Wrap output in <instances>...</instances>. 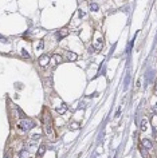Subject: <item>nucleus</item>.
<instances>
[{"mask_svg": "<svg viewBox=\"0 0 157 158\" xmlns=\"http://www.w3.org/2000/svg\"><path fill=\"white\" fill-rule=\"evenodd\" d=\"M153 111H155V113L157 114V103L155 105V106H153Z\"/></svg>", "mask_w": 157, "mask_h": 158, "instance_id": "21", "label": "nucleus"}, {"mask_svg": "<svg viewBox=\"0 0 157 158\" xmlns=\"http://www.w3.org/2000/svg\"><path fill=\"white\" fill-rule=\"evenodd\" d=\"M50 62V56H47V55H42L40 58H39V64L42 66V67H44V66H47Z\"/></svg>", "mask_w": 157, "mask_h": 158, "instance_id": "3", "label": "nucleus"}, {"mask_svg": "<svg viewBox=\"0 0 157 158\" xmlns=\"http://www.w3.org/2000/svg\"><path fill=\"white\" fill-rule=\"evenodd\" d=\"M52 60H54L56 64H58V63H61V62H62V56H61V55L54 54V55H52Z\"/></svg>", "mask_w": 157, "mask_h": 158, "instance_id": "11", "label": "nucleus"}, {"mask_svg": "<svg viewBox=\"0 0 157 158\" xmlns=\"http://www.w3.org/2000/svg\"><path fill=\"white\" fill-rule=\"evenodd\" d=\"M102 46H103V43H102V38H97V39H95V42H94V48H95V50H101Z\"/></svg>", "mask_w": 157, "mask_h": 158, "instance_id": "4", "label": "nucleus"}, {"mask_svg": "<svg viewBox=\"0 0 157 158\" xmlns=\"http://www.w3.org/2000/svg\"><path fill=\"white\" fill-rule=\"evenodd\" d=\"M67 59L70 62H74L75 59H77V55L74 54V52H70V51H67Z\"/></svg>", "mask_w": 157, "mask_h": 158, "instance_id": "10", "label": "nucleus"}, {"mask_svg": "<svg viewBox=\"0 0 157 158\" xmlns=\"http://www.w3.org/2000/svg\"><path fill=\"white\" fill-rule=\"evenodd\" d=\"M43 129H44V133L47 134V137L50 138V141H54L55 135L54 129H52V119L48 111H44V114H43Z\"/></svg>", "mask_w": 157, "mask_h": 158, "instance_id": "1", "label": "nucleus"}, {"mask_svg": "<svg viewBox=\"0 0 157 158\" xmlns=\"http://www.w3.org/2000/svg\"><path fill=\"white\" fill-rule=\"evenodd\" d=\"M119 113H121V108H118V110H117V114H116V117H117V118L119 117Z\"/></svg>", "mask_w": 157, "mask_h": 158, "instance_id": "20", "label": "nucleus"}, {"mask_svg": "<svg viewBox=\"0 0 157 158\" xmlns=\"http://www.w3.org/2000/svg\"><path fill=\"white\" fill-rule=\"evenodd\" d=\"M98 4H95V3H91V4H90V9H91V11L93 12H97V11H98Z\"/></svg>", "mask_w": 157, "mask_h": 158, "instance_id": "12", "label": "nucleus"}, {"mask_svg": "<svg viewBox=\"0 0 157 158\" xmlns=\"http://www.w3.org/2000/svg\"><path fill=\"white\" fill-rule=\"evenodd\" d=\"M142 146L145 147L146 150H150L153 147V145H152V142H150L149 139H146V138H145V139H142Z\"/></svg>", "mask_w": 157, "mask_h": 158, "instance_id": "5", "label": "nucleus"}, {"mask_svg": "<svg viewBox=\"0 0 157 158\" xmlns=\"http://www.w3.org/2000/svg\"><path fill=\"white\" fill-rule=\"evenodd\" d=\"M66 35H69V29H66V28L61 29V31L58 32V40H61V39H63Z\"/></svg>", "mask_w": 157, "mask_h": 158, "instance_id": "6", "label": "nucleus"}, {"mask_svg": "<svg viewBox=\"0 0 157 158\" xmlns=\"http://www.w3.org/2000/svg\"><path fill=\"white\" fill-rule=\"evenodd\" d=\"M146 125H148V121L144 118L141 122H140V130H141V131H145V130H146V127H148Z\"/></svg>", "mask_w": 157, "mask_h": 158, "instance_id": "7", "label": "nucleus"}, {"mask_svg": "<svg viewBox=\"0 0 157 158\" xmlns=\"http://www.w3.org/2000/svg\"><path fill=\"white\" fill-rule=\"evenodd\" d=\"M24 156L27 157V156H28V153H27V151H24V150H23L22 153H20V157H24Z\"/></svg>", "mask_w": 157, "mask_h": 158, "instance_id": "18", "label": "nucleus"}, {"mask_svg": "<svg viewBox=\"0 0 157 158\" xmlns=\"http://www.w3.org/2000/svg\"><path fill=\"white\" fill-rule=\"evenodd\" d=\"M39 139H40V135H39V134H35V135L31 137V139H30V143H31V145H35Z\"/></svg>", "mask_w": 157, "mask_h": 158, "instance_id": "8", "label": "nucleus"}, {"mask_svg": "<svg viewBox=\"0 0 157 158\" xmlns=\"http://www.w3.org/2000/svg\"><path fill=\"white\" fill-rule=\"evenodd\" d=\"M22 55H23V56H24V58H30V54H28V52L24 50V48H23V50H22Z\"/></svg>", "mask_w": 157, "mask_h": 158, "instance_id": "13", "label": "nucleus"}, {"mask_svg": "<svg viewBox=\"0 0 157 158\" xmlns=\"http://www.w3.org/2000/svg\"><path fill=\"white\" fill-rule=\"evenodd\" d=\"M78 15L81 16V18H83V16H85V12H82V11H78Z\"/></svg>", "mask_w": 157, "mask_h": 158, "instance_id": "19", "label": "nucleus"}, {"mask_svg": "<svg viewBox=\"0 0 157 158\" xmlns=\"http://www.w3.org/2000/svg\"><path fill=\"white\" fill-rule=\"evenodd\" d=\"M42 48H43V40H40V42H39V44L36 46V50H42Z\"/></svg>", "mask_w": 157, "mask_h": 158, "instance_id": "15", "label": "nucleus"}, {"mask_svg": "<svg viewBox=\"0 0 157 158\" xmlns=\"http://www.w3.org/2000/svg\"><path fill=\"white\" fill-rule=\"evenodd\" d=\"M78 127H79V125H78V123H73L70 129H71V130H77V129H78Z\"/></svg>", "mask_w": 157, "mask_h": 158, "instance_id": "14", "label": "nucleus"}, {"mask_svg": "<svg viewBox=\"0 0 157 158\" xmlns=\"http://www.w3.org/2000/svg\"><path fill=\"white\" fill-rule=\"evenodd\" d=\"M16 108H18V111H19V114H20V117H22V118H24V117H26V115H24V113H23V111H22L19 107H16Z\"/></svg>", "mask_w": 157, "mask_h": 158, "instance_id": "17", "label": "nucleus"}, {"mask_svg": "<svg viewBox=\"0 0 157 158\" xmlns=\"http://www.w3.org/2000/svg\"><path fill=\"white\" fill-rule=\"evenodd\" d=\"M34 126H35V123L31 119H28V118H23L20 121V123H19V129L23 131H30L31 129H34Z\"/></svg>", "mask_w": 157, "mask_h": 158, "instance_id": "2", "label": "nucleus"}, {"mask_svg": "<svg viewBox=\"0 0 157 158\" xmlns=\"http://www.w3.org/2000/svg\"><path fill=\"white\" fill-rule=\"evenodd\" d=\"M155 90H156V94H157V86H156V88H155Z\"/></svg>", "mask_w": 157, "mask_h": 158, "instance_id": "22", "label": "nucleus"}, {"mask_svg": "<svg viewBox=\"0 0 157 158\" xmlns=\"http://www.w3.org/2000/svg\"><path fill=\"white\" fill-rule=\"evenodd\" d=\"M44 151H46V146H44V145H42V146H39V149H38V153H36V156H38V157H42L43 154H44Z\"/></svg>", "mask_w": 157, "mask_h": 158, "instance_id": "9", "label": "nucleus"}, {"mask_svg": "<svg viewBox=\"0 0 157 158\" xmlns=\"http://www.w3.org/2000/svg\"><path fill=\"white\" fill-rule=\"evenodd\" d=\"M141 154H142L144 157H148V153H146V150L144 149V147H141Z\"/></svg>", "mask_w": 157, "mask_h": 158, "instance_id": "16", "label": "nucleus"}]
</instances>
